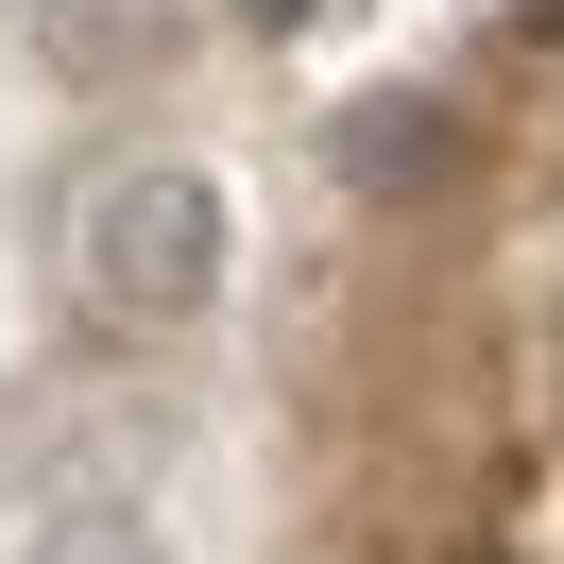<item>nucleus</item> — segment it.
I'll use <instances>...</instances> for the list:
<instances>
[{
    "label": "nucleus",
    "instance_id": "nucleus-1",
    "mask_svg": "<svg viewBox=\"0 0 564 564\" xmlns=\"http://www.w3.org/2000/svg\"><path fill=\"white\" fill-rule=\"evenodd\" d=\"M52 274H69V308L104 343H188L223 308V274H240V223H223V188L188 154H86L69 206H52Z\"/></svg>",
    "mask_w": 564,
    "mask_h": 564
},
{
    "label": "nucleus",
    "instance_id": "nucleus-2",
    "mask_svg": "<svg viewBox=\"0 0 564 564\" xmlns=\"http://www.w3.org/2000/svg\"><path fill=\"white\" fill-rule=\"evenodd\" d=\"M35 18V52L69 86H138V69H172V35H188V0H18Z\"/></svg>",
    "mask_w": 564,
    "mask_h": 564
},
{
    "label": "nucleus",
    "instance_id": "nucleus-3",
    "mask_svg": "<svg viewBox=\"0 0 564 564\" xmlns=\"http://www.w3.org/2000/svg\"><path fill=\"white\" fill-rule=\"evenodd\" d=\"M18 564H172V530H154L138 479H69V496H35V547Z\"/></svg>",
    "mask_w": 564,
    "mask_h": 564
},
{
    "label": "nucleus",
    "instance_id": "nucleus-4",
    "mask_svg": "<svg viewBox=\"0 0 564 564\" xmlns=\"http://www.w3.org/2000/svg\"><path fill=\"white\" fill-rule=\"evenodd\" d=\"M343 172H359V188H445L462 138H445V104H359V120H343Z\"/></svg>",
    "mask_w": 564,
    "mask_h": 564
},
{
    "label": "nucleus",
    "instance_id": "nucleus-5",
    "mask_svg": "<svg viewBox=\"0 0 564 564\" xmlns=\"http://www.w3.org/2000/svg\"><path fill=\"white\" fill-rule=\"evenodd\" d=\"M240 35H325V18H359V0H223Z\"/></svg>",
    "mask_w": 564,
    "mask_h": 564
},
{
    "label": "nucleus",
    "instance_id": "nucleus-6",
    "mask_svg": "<svg viewBox=\"0 0 564 564\" xmlns=\"http://www.w3.org/2000/svg\"><path fill=\"white\" fill-rule=\"evenodd\" d=\"M547 427H564V308H547Z\"/></svg>",
    "mask_w": 564,
    "mask_h": 564
},
{
    "label": "nucleus",
    "instance_id": "nucleus-7",
    "mask_svg": "<svg viewBox=\"0 0 564 564\" xmlns=\"http://www.w3.org/2000/svg\"><path fill=\"white\" fill-rule=\"evenodd\" d=\"M513 35H564V0H513Z\"/></svg>",
    "mask_w": 564,
    "mask_h": 564
}]
</instances>
